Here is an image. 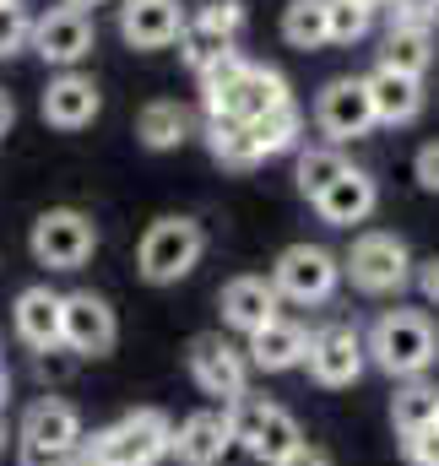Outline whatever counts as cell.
I'll return each instance as SVG.
<instances>
[{"label": "cell", "instance_id": "1", "mask_svg": "<svg viewBox=\"0 0 439 466\" xmlns=\"http://www.w3.org/2000/svg\"><path fill=\"white\" fill-rule=\"evenodd\" d=\"M201 104H207V119L255 125V119H266L271 109H282V104H293V98H288L282 71L255 66V60H244V55L233 49V55L218 60L212 71H201Z\"/></svg>", "mask_w": 439, "mask_h": 466}, {"label": "cell", "instance_id": "2", "mask_svg": "<svg viewBox=\"0 0 439 466\" xmlns=\"http://www.w3.org/2000/svg\"><path fill=\"white\" fill-rule=\"evenodd\" d=\"M369 363L385 369L391 380H424L439 363V326L429 309H385L369 326Z\"/></svg>", "mask_w": 439, "mask_h": 466}, {"label": "cell", "instance_id": "3", "mask_svg": "<svg viewBox=\"0 0 439 466\" xmlns=\"http://www.w3.org/2000/svg\"><path fill=\"white\" fill-rule=\"evenodd\" d=\"M82 456L93 466H158L163 456H174V423L158 407H136L125 418H114L109 429H98Z\"/></svg>", "mask_w": 439, "mask_h": 466}, {"label": "cell", "instance_id": "4", "mask_svg": "<svg viewBox=\"0 0 439 466\" xmlns=\"http://www.w3.org/2000/svg\"><path fill=\"white\" fill-rule=\"evenodd\" d=\"M16 445H22V466H60L71 456H82L87 434H82V418H77V407L66 396H38L22 412Z\"/></svg>", "mask_w": 439, "mask_h": 466}, {"label": "cell", "instance_id": "5", "mask_svg": "<svg viewBox=\"0 0 439 466\" xmlns=\"http://www.w3.org/2000/svg\"><path fill=\"white\" fill-rule=\"evenodd\" d=\"M413 271H418V260H413L407 238H396V233H358L352 249L342 255V277L369 299L402 293L413 282Z\"/></svg>", "mask_w": 439, "mask_h": 466}, {"label": "cell", "instance_id": "6", "mask_svg": "<svg viewBox=\"0 0 439 466\" xmlns=\"http://www.w3.org/2000/svg\"><path fill=\"white\" fill-rule=\"evenodd\" d=\"M207 255V233L196 218H158L152 228L141 233V249H136V271L152 282V288H168L179 277H190Z\"/></svg>", "mask_w": 439, "mask_h": 466}, {"label": "cell", "instance_id": "7", "mask_svg": "<svg viewBox=\"0 0 439 466\" xmlns=\"http://www.w3.org/2000/svg\"><path fill=\"white\" fill-rule=\"evenodd\" d=\"M27 249H33V260L49 266V271H82V266L93 260V249H98V228H93L87 212L55 207V212H44V218L33 223Z\"/></svg>", "mask_w": 439, "mask_h": 466}, {"label": "cell", "instance_id": "8", "mask_svg": "<svg viewBox=\"0 0 439 466\" xmlns=\"http://www.w3.org/2000/svg\"><path fill=\"white\" fill-rule=\"evenodd\" d=\"M233 434H239V445H244L260 466L288 461V456L304 445L299 418H293L288 407H277V401H239V412H233Z\"/></svg>", "mask_w": 439, "mask_h": 466}, {"label": "cell", "instance_id": "9", "mask_svg": "<svg viewBox=\"0 0 439 466\" xmlns=\"http://www.w3.org/2000/svg\"><path fill=\"white\" fill-rule=\"evenodd\" d=\"M271 282L288 304H326L342 282V260L326 244H288L271 266Z\"/></svg>", "mask_w": 439, "mask_h": 466}, {"label": "cell", "instance_id": "10", "mask_svg": "<svg viewBox=\"0 0 439 466\" xmlns=\"http://www.w3.org/2000/svg\"><path fill=\"white\" fill-rule=\"evenodd\" d=\"M250 369H255L250 352L233 348L222 331H207V337L190 342V380L218 401H244L250 396Z\"/></svg>", "mask_w": 439, "mask_h": 466}, {"label": "cell", "instance_id": "11", "mask_svg": "<svg viewBox=\"0 0 439 466\" xmlns=\"http://www.w3.org/2000/svg\"><path fill=\"white\" fill-rule=\"evenodd\" d=\"M315 125H321V136H326L331 147L369 136V130L380 125V119H374V98H369V82H358V76L326 82L321 98H315Z\"/></svg>", "mask_w": 439, "mask_h": 466}, {"label": "cell", "instance_id": "12", "mask_svg": "<svg viewBox=\"0 0 439 466\" xmlns=\"http://www.w3.org/2000/svg\"><path fill=\"white\" fill-rule=\"evenodd\" d=\"M363 363H369V342H363L352 326H321V331H310V358H304V369H310L315 385L342 390V385H352V380L363 374Z\"/></svg>", "mask_w": 439, "mask_h": 466}, {"label": "cell", "instance_id": "13", "mask_svg": "<svg viewBox=\"0 0 439 466\" xmlns=\"http://www.w3.org/2000/svg\"><path fill=\"white\" fill-rule=\"evenodd\" d=\"M11 326H16V342L33 352H60L66 348V293L55 288H22L16 304H11Z\"/></svg>", "mask_w": 439, "mask_h": 466}, {"label": "cell", "instance_id": "14", "mask_svg": "<svg viewBox=\"0 0 439 466\" xmlns=\"http://www.w3.org/2000/svg\"><path fill=\"white\" fill-rule=\"evenodd\" d=\"M33 49H38L44 66L71 71L77 60L93 55V16L77 11V5H55V11H44V16L33 22Z\"/></svg>", "mask_w": 439, "mask_h": 466}, {"label": "cell", "instance_id": "15", "mask_svg": "<svg viewBox=\"0 0 439 466\" xmlns=\"http://www.w3.org/2000/svg\"><path fill=\"white\" fill-rule=\"evenodd\" d=\"M218 309H222V326L255 337V331H266L271 320H282V293H277L271 277H233L218 293Z\"/></svg>", "mask_w": 439, "mask_h": 466}, {"label": "cell", "instance_id": "16", "mask_svg": "<svg viewBox=\"0 0 439 466\" xmlns=\"http://www.w3.org/2000/svg\"><path fill=\"white\" fill-rule=\"evenodd\" d=\"M119 337V320H114L109 299L98 293H66V352L77 358H104Z\"/></svg>", "mask_w": 439, "mask_h": 466}, {"label": "cell", "instance_id": "17", "mask_svg": "<svg viewBox=\"0 0 439 466\" xmlns=\"http://www.w3.org/2000/svg\"><path fill=\"white\" fill-rule=\"evenodd\" d=\"M239 445L233 434V412L228 407H207V412H190L179 429H174V461L179 466H218L228 451Z\"/></svg>", "mask_w": 439, "mask_h": 466}, {"label": "cell", "instance_id": "18", "mask_svg": "<svg viewBox=\"0 0 439 466\" xmlns=\"http://www.w3.org/2000/svg\"><path fill=\"white\" fill-rule=\"evenodd\" d=\"M185 33L179 0H125L119 5V38L130 49H163Z\"/></svg>", "mask_w": 439, "mask_h": 466}, {"label": "cell", "instance_id": "19", "mask_svg": "<svg viewBox=\"0 0 439 466\" xmlns=\"http://www.w3.org/2000/svg\"><path fill=\"white\" fill-rule=\"evenodd\" d=\"M104 109V93H98V82L93 76H82V71H60L49 87H44V119L55 125V130H82V125H93Z\"/></svg>", "mask_w": 439, "mask_h": 466}, {"label": "cell", "instance_id": "20", "mask_svg": "<svg viewBox=\"0 0 439 466\" xmlns=\"http://www.w3.org/2000/svg\"><path fill=\"white\" fill-rule=\"evenodd\" d=\"M374 207H380V185H374V174H363V168H347V174L331 185L326 196L315 201L321 223H331V228L369 223V218H374Z\"/></svg>", "mask_w": 439, "mask_h": 466}, {"label": "cell", "instance_id": "21", "mask_svg": "<svg viewBox=\"0 0 439 466\" xmlns=\"http://www.w3.org/2000/svg\"><path fill=\"white\" fill-rule=\"evenodd\" d=\"M369 82V98H374V119L380 125H413L424 115V76H407V71H391V66H374Z\"/></svg>", "mask_w": 439, "mask_h": 466}, {"label": "cell", "instance_id": "22", "mask_svg": "<svg viewBox=\"0 0 439 466\" xmlns=\"http://www.w3.org/2000/svg\"><path fill=\"white\" fill-rule=\"evenodd\" d=\"M250 363L260 369V374H282V369H299L304 358H310V331L299 326V320H271L266 331H255L250 337Z\"/></svg>", "mask_w": 439, "mask_h": 466}, {"label": "cell", "instance_id": "23", "mask_svg": "<svg viewBox=\"0 0 439 466\" xmlns=\"http://www.w3.org/2000/svg\"><path fill=\"white\" fill-rule=\"evenodd\" d=\"M190 109L185 104H174V98H152L141 115H136V141L147 147V152H168V147H179V141H190Z\"/></svg>", "mask_w": 439, "mask_h": 466}, {"label": "cell", "instance_id": "24", "mask_svg": "<svg viewBox=\"0 0 439 466\" xmlns=\"http://www.w3.org/2000/svg\"><path fill=\"white\" fill-rule=\"evenodd\" d=\"M391 423L402 440L424 434V429H439V385L429 380H402V390L391 396Z\"/></svg>", "mask_w": 439, "mask_h": 466}, {"label": "cell", "instance_id": "25", "mask_svg": "<svg viewBox=\"0 0 439 466\" xmlns=\"http://www.w3.org/2000/svg\"><path fill=\"white\" fill-rule=\"evenodd\" d=\"M380 66L407 71V76H424L434 66V33L429 27H391L385 33V49H380Z\"/></svg>", "mask_w": 439, "mask_h": 466}, {"label": "cell", "instance_id": "26", "mask_svg": "<svg viewBox=\"0 0 439 466\" xmlns=\"http://www.w3.org/2000/svg\"><path fill=\"white\" fill-rule=\"evenodd\" d=\"M207 152L218 157L222 168H255L260 163L255 130L239 125V119H207Z\"/></svg>", "mask_w": 439, "mask_h": 466}, {"label": "cell", "instance_id": "27", "mask_svg": "<svg viewBox=\"0 0 439 466\" xmlns=\"http://www.w3.org/2000/svg\"><path fill=\"white\" fill-rule=\"evenodd\" d=\"M282 38L293 49H321V44H331V0H288Z\"/></svg>", "mask_w": 439, "mask_h": 466}, {"label": "cell", "instance_id": "28", "mask_svg": "<svg viewBox=\"0 0 439 466\" xmlns=\"http://www.w3.org/2000/svg\"><path fill=\"white\" fill-rule=\"evenodd\" d=\"M347 168H352V163L342 157V147L326 141V147H304V152H299V174H293V179H299V190H304L310 201H321Z\"/></svg>", "mask_w": 439, "mask_h": 466}, {"label": "cell", "instance_id": "29", "mask_svg": "<svg viewBox=\"0 0 439 466\" xmlns=\"http://www.w3.org/2000/svg\"><path fill=\"white\" fill-rule=\"evenodd\" d=\"M250 130H255V147H260V157H277V152H293V147H299L304 115H299V104H282V109H271L266 119H255Z\"/></svg>", "mask_w": 439, "mask_h": 466}, {"label": "cell", "instance_id": "30", "mask_svg": "<svg viewBox=\"0 0 439 466\" xmlns=\"http://www.w3.org/2000/svg\"><path fill=\"white\" fill-rule=\"evenodd\" d=\"M179 55H185V66L201 76V71H212L218 60L233 55V38H222L212 27H201V22H185V33H179Z\"/></svg>", "mask_w": 439, "mask_h": 466}, {"label": "cell", "instance_id": "31", "mask_svg": "<svg viewBox=\"0 0 439 466\" xmlns=\"http://www.w3.org/2000/svg\"><path fill=\"white\" fill-rule=\"evenodd\" d=\"M374 27V5L363 0H331V44H358Z\"/></svg>", "mask_w": 439, "mask_h": 466}, {"label": "cell", "instance_id": "32", "mask_svg": "<svg viewBox=\"0 0 439 466\" xmlns=\"http://www.w3.org/2000/svg\"><path fill=\"white\" fill-rule=\"evenodd\" d=\"M33 44V16L11 0V5H0V60L5 55H16V49H27Z\"/></svg>", "mask_w": 439, "mask_h": 466}, {"label": "cell", "instance_id": "33", "mask_svg": "<svg viewBox=\"0 0 439 466\" xmlns=\"http://www.w3.org/2000/svg\"><path fill=\"white\" fill-rule=\"evenodd\" d=\"M190 22L212 27V33H222V38H239V27H244V5H239V0H207Z\"/></svg>", "mask_w": 439, "mask_h": 466}, {"label": "cell", "instance_id": "34", "mask_svg": "<svg viewBox=\"0 0 439 466\" xmlns=\"http://www.w3.org/2000/svg\"><path fill=\"white\" fill-rule=\"evenodd\" d=\"M439 22V0H391V27H429Z\"/></svg>", "mask_w": 439, "mask_h": 466}, {"label": "cell", "instance_id": "35", "mask_svg": "<svg viewBox=\"0 0 439 466\" xmlns=\"http://www.w3.org/2000/svg\"><path fill=\"white\" fill-rule=\"evenodd\" d=\"M402 445H407V461L413 466H439V429H424V434H413Z\"/></svg>", "mask_w": 439, "mask_h": 466}, {"label": "cell", "instance_id": "36", "mask_svg": "<svg viewBox=\"0 0 439 466\" xmlns=\"http://www.w3.org/2000/svg\"><path fill=\"white\" fill-rule=\"evenodd\" d=\"M413 174H418V185H424V190H434V196H439V141L418 147V157H413Z\"/></svg>", "mask_w": 439, "mask_h": 466}, {"label": "cell", "instance_id": "37", "mask_svg": "<svg viewBox=\"0 0 439 466\" xmlns=\"http://www.w3.org/2000/svg\"><path fill=\"white\" fill-rule=\"evenodd\" d=\"M413 282H418V293H424V304H439V255H429V260H418V271H413Z\"/></svg>", "mask_w": 439, "mask_h": 466}, {"label": "cell", "instance_id": "38", "mask_svg": "<svg viewBox=\"0 0 439 466\" xmlns=\"http://www.w3.org/2000/svg\"><path fill=\"white\" fill-rule=\"evenodd\" d=\"M277 466H331V456L321 451V445H310V440H304V445H299L288 461H277Z\"/></svg>", "mask_w": 439, "mask_h": 466}, {"label": "cell", "instance_id": "39", "mask_svg": "<svg viewBox=\"0 0 439 466\" xmlns=\"http://www.w3.org/2000/svg\"><path fill=\"white\" fill-rule=\"evenodd\" d=\"M11 119H16V104H11V93H5V87H0V136H5V130H11Z\"/></svg>", "mask_w": 439, "mask_h": 466}, {"label": "cell", "instance_id": "40", "mask_svg": "<svg viewBox=\"0 0 439 466\" xmlns=\"http://www.w3.org/2000/svg\"><path fill=\"white\" fill-rule=\"evenodd\" d=\"M5 401H11V369L0 363V412H5Z\"/></svg>", "mask_w": 439, "mask_h": 466}, {"label": "cell", "instance_id": "41", "mask_svg": "<svg viewBox=\"0 0 439 466\" xmlns=\"http://www.w3.org/2000/svg\"><path fill=\"white\" fill-rule=\"evenodd\" d=\"M66 5H77V11H87V5H98V0H66Z\"/></svg>", "mask_w": 439, "mask_h": 466}, {"label": "cell", "instance_id": "42", "mask_svg": "<svg viewBox=\"0 0 439 466\" xmlns=\"http://www.w3.org/2000/svg\"><path fill=\"white\" fill-rule=\"evenodd\" d=\"M60 466H93V461L87 456H71V461H60Z\"/></svg>", "mask_w": 439, "mask_h": 466}, {"label": "cell", "instance_id": "43", "mask_svg": "<svg viewBox=\"0 0 439 466\" xmlns=\"http://www.w3.org/2000/svg\"><path fill=\"white\" fill-rule=\"evenodd\" d=\"M0 451H5V423H0Z\"/></svg>", "mask_w": 439, "mask_h": 466}, {"label": "cell", "instance_id": "44", "mask_svg": "<svg viewBox=\"0 0 439 466\" xmlns=\"http://www.w3.org/2000/svg\"><path fill=\"white\" fill-rule=\"evenodd\" d=\"M363 5H385V0H363Z\"/></svg>", "mask_w": 439, "mask_h": 466}, {"label": "cell", "instance_id": "45", "mask_svg": "<svg viewBox=\"0 0 439 466\" xmlns=\"http://www.w3.org/2000/svg\"><path fill=\"white\" fill-rule=\"evenodd\" d=\"M0 5H11V0H0Z\"/></svg>", "mask_w": 439, "mask_h": 466}]
</instances>
